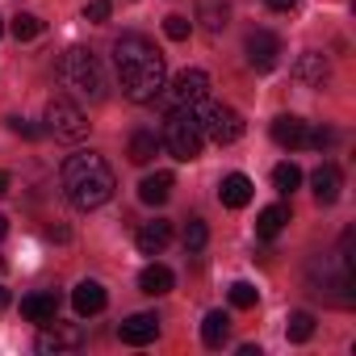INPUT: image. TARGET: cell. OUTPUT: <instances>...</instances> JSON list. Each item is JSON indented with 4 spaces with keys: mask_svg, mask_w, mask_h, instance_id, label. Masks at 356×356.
Here are the masks:
<instances>
[{
    "mask_svg": "<svg viewBox=\"0 0 356 356\" xmlns=\"http://www.w3.org/2000/svg\"><path fill=\"white\" fill-rule=\"evenodd\" d=\"M189 30H193V22H189V17H181V13L163 17V34H168L172 42H185V38H189Z\"/></svg>",
    "mask_w": 356,
    "mask_h": 356,
    "instance_id": "f1b7e54d",
    "label": "cell"
},
{
    "mask_svg": "<svg viewBox=\"0 0 356 356\" xmlns=\"http://www.w3.org/2000/svg\"><path fill=\"white\" fill-rule=\"evenodd\" d=\"M109 17V0H92V5L84 9V22H92V26H101Z\"/></svg>",
    "mask_w": 356,
    "mask_h": 356,
    "instance_id": "f546056e",
    "label": "cell"
},
{
    "mask_svg": "<svg viewBox=\"0 0 356 356\" xmlns=\"http://www.w3.org/2000/svg\"><path fill=\"white\" fill-rule=\"evenodd\" d=\"M138 289L151 293V298H163V293L172 289V268H163V264H147V268L138 273Z\"/></svg>",
    "mask_w": 356,
    "mask_h": 356,
    "instance_id": "44dd1931",
    "label": "cell"
},
{
    "mask_svg": "<svg viewBox=\"0 0 356 356\" xmlns=\"http://www.w3.org/2000/svg\"><path fill=\"white\" fill-rule=\"evenodd\" d=\"M118 335H122V343H130V348H143V343H151V339L159 335V318H155L151 310H143V314H130V318L118 327Z\"/></svg>",
    "mask_w": 356,
    "mask_h": 356,
    "instance_id": "8fae6325",
    "label": "cell"
},
{
    "mask_svg": "<svg viewBox=\"0 0 356 356\" xmlns=\"http://www.w3.org/2000/svg\"><path fill=\"white\" fill-rule=\"evenodd\" d=\"M256 302H260V293H256L252 281H235L231 285V306L235 310H256Z\"/></svg>",
    "mask_w": 356,
    "mask_h": 356,
    "instance_id": "4316f807",
    "label": "cell"
},
{
    "mask_svg": "<svg viewBox=\"0 0 356 356\" xmlns=\"http://www.w3.org/2000/svg\"><path fill=\"white\" fill-rule=\"evenodd\" d=\"M273 185H277V193H293V189L302 185L298 163H277V168H273Z\"/></svg>",
    "mask_w": 356,
    "mask_h": 356,
    "instance_id": "d4e9b609",
    "label": "cell"
},
{
    "mask_svg": "<svg viewBox=\"0 0 356 356\" xmlns=\"http://www.w3.org/2000/svg\"><path fill=\"white\" fill-rule=\"evenodd\" d=\"M47 130H51L55 138H63V143H80V138L88 134V118H84V109H80L76 101L55 97V101L47 105Z\"/></svg>",
    "mask_w": 356,
    "mask_h": 356,
    "instance_id": "8992f818",
    "label": "cell"
},
{
    "mask_svg": "<svg viewBox=\"0 0 356 356\" xmlns=\"http://www.w3.org/2000/svg\"><path fill=\"white\" fill-rule=\"evenodd\" d=\"M285 222H289V206H281V202H277V206H264L260 218H256V235H260V239H277Z\"/></svg>",
    "mask_w": 356,
    "mask_h": 356,
    "instance_id": "ffe728a7",
    "label": "cell"
},
{
    "mask_svg": "<svg viewBox=\"0 0 356 356\" xmlns=\"http://www.w3.org/2000/svg\"><path fill=\"white\" fill-rule=\"evenodd\" d=\"M273 143H281V147H289V151L310 147V122H302V118H293V113H281V118L273 122Z\"/></svg>",
    "mask_w": 356,
    "mask_h": 356,
    "instance_id": "30bf717a",
    "label": "cell"
},
{
    "mask_svg": "<svg viewBox=\"0 0 356 356\" xmlns=\"http://www.w3.org/2000/svg\"><path fill=\"white\" fill-rule=\"evenodd\" d=\"M55 314H59V298H55V289H38V293L22 298V318H30V323H51Z\"/></svg>",
    "mask_w": 356,
    "mask_h": 356,
    "instance_id": "2e32d148",
    "label": "cell"
},
{
    "mask_svg": "<svg viewBox=\"0 0 356 356\" xmlns=\"http://www.w3.org/2000/svg\"><path fill=\"white\" fill-rule=\"evenodd\" d=\"M9 193V172H0V197Z\"/></svg>",
    "mask_w": 356,
    "mask_h": 356,
    "instance_id": "836d02e7",
    "label": "cell"
},
{
    "mask_svg": "<svg viewBox=\"0 0 356 356\" xmlns=\"http://www.w3.org/2000/svg\"><path fill=\"white\" fill-rule=\"evenodd\" d=\"M285 335H289V343H306L314 335V314L310 310H293L289 323H285Z\"/></svg>",
    "mask_w": 356,
    "mask_h": 356,
    "instance_id": "cb8c5ba5",
    "label": "cell"
},
{
    "mask_svg": "<svg viewBox=\"0 0 356 356\" xmlns=\"http://www.w3.org/2000/svg\"><path fill=\"white\" fill-rule=\"evenodd\" d=\"M42 327H47V331H42L38 343H34L42 356H51V352H55V356H59V352H76V348L84 343V331H80L76 323H59V318H51V323H42Z\"/></svg>",
    "mask_w": 356,
    "mask_h": 356,
    "instance_id": "ba28073f",
    "label": "cell"
},
{
    "mask_svg": "<svg viewBox=\"0 0 356 356\" xmlns=\"http://www.w3.org/2000/svg\"><path fill=\"white\" fill-rule=\"evenodd\" d=\"M0 34H5V22H0Z\"/></svg>",
    "mask_w": 356,
    "mask_h": 356,
    "instance_id": "8d00e7d4",
    "label": "cell"
},
{
    "mask_svg": "<svg viewBox=\"0 0 356 356\" xmlns=\"http://www.w3.org/2000/svg\"><path fill=\"white\" fill-rule=\"evenodd\" d=\"M59 181H63V197H67L76 210H101V206L113 197V189H118L113 168H109L97 151H76V155H67Z\"/></svg>",
    "mask_w": 356,
    "mask_h": 356,
    "instance_id": "7a4b0ae2",
    "label": "cell"
},
{
    "mask_svg": "<svg viewBox=\"0 0 356 356\" xmlns=\"http://www.w3.org/2000/svg\"><path fill=\"white\" fill-rule=\"evenodd\" d=\"M172 172H155V176H143L138 181V202L143 206H163L168 197H172Z\"/></svg>",
    "mask_w": 356,
    "mask_h": 356,
    "instance_id": "e0dca14e",
    "label": "cell"
},
{
    "mask_svg": "<svg viewBox=\"0 0 356 356\" xmlns=\"http://www.w3.org/2000/svg\"><path fill=\"white\" fill-rule=\"evenodd\" d=\"M9 306V289H0V310H5Z\"/></svg>",
    "mask_w": 356,
    "mask_h": 356,
    "instance_id": "d590c367",
    "label": "cell"
},
{
    "mask_svg": "<svg viewBox=\"0 0 356 356\" xmlns=\"http://www.w3.org/2000/svg\"><path fill=\"white\" fill-rule=\"evenodd\" d=\"M227 335H231V318H227L222 310H210L206 323H202V343H206V348H222Z\"/></svg>",
    "mask_w": 356,
    "mask_h": 356,
    "instance_id": "7402d4cb",
    "label": "cell"
},
{
    "mask_svg": "<svg viewBox=\"0 0 356 356\" xmlns=\"http://www.w3.org/2000/svg\"><path fill=\"white\" fill-rule=\"evenodd\" d=\"M310 185H314V202H318V206H331V202L339 197V189H343V176H339L335 163H318V168L310 172Z\"/></svg>",
    "mask_w": 356,
    "mask_h": 356,
    "instance_id": "7c38bea8",
    "label": "cell"
},
{
    "mask_svg": "<svg viewBox=\"0 0 356 356\" xmlns=\"http://www.w3.org/2000/svg\"><path fill=\"white\" fill-rule=\"evenodd\" d=\"M113 63H118L122 92H126L134 105H151L155 97H163L168 67H163V55H159L143 34H122V38L113 42Z\"/></svg>",
    "mask_w": 356,
    "mask_h": 356,
    "instance_id": "6da1fadb",
    "label": "cell"
},
{
    "mask_svg": "<svg viewBox=\"0 0 356 356\" xmlns=\"http://www.w3.org/2000/svg\"><path fill=\"white\" fill-rule=\"evenodd\" d=\"M331 138H335V134H331L327 126H310V147H314V151H323Z\"/></svg>",
    "mask_w": 356,
    "mask_h": 356,
    "instance_id": "1f68e13d",
    "label": "cell"
},
{
    "mask_svg": "<svg viewBox=\"0 0 356 356\" xmlns=\"http://www.w3.org/2000/svg\"><path fill=\"white\" fill-rule=\"evenodd\" d=\"M5 235H9V218H5V214H0V239H5Z\"/></svg>",
    "mask_w": 356,
    "mask_h": 356,
    "instance_id": "e575fe53",
    "label": "cell"
},
{
    "mask_svg": "<svg viewBox=\"0 0 356 356\" xmlns=\"http://www.w3.org/2000/svg\"><path fill=\"white\" fill-rule=\"evenodd\" d=\"M9 130L22 134V138H38V126H30L26 118H9Z\"/></svg>",
    "mask_w": 356,
    "mask_h": 356,
    "instance_id": "4dcf8cb0",
    "label": "cell"
},
{
    "mask_svg": "<svg viewBox=\"0 0 356 356\" xmlns=\"http://www.w3.org/2000/svg\"><path fill=\"white\" fill-rule=\"evenodd\" d=\"M206 239H210L206 222H202V218H189V222H185V252H202Z\"/></svg>",
    "mask_w": 356,
    "mask_h": 356,
    "instance_id": "83f0119b",
    "label": "cell"
},
{
    "mask_svg": "<svg viewBox=\"0 0 356 356\" xmlns=\"http://www.w3.org/2000/svg\"><path fill=\"white\" fill-rule=\"evenodd\" d=\"M197 105H202V109H197V126H202V134H206L210 143L231 147V143L243 138V118H239L231 105H218V101H197Z\"/></svg>",
    "mask_w": 356,
    "mask_h": 356,
    "instance_id": "5b68a950",
    "label": "cell"
},
{
    "mask_svg": "<svg viewBox=\"0 0 356 356\" xmlns=\"http://www.w3.org/2000/svg\"><path fill=\"white\" fill-rule=\"evenodd\" d=\"M59 80L76 97H88V101H101L105 97V72H101L97 55L84 51V47H67L59 55Z\"/></svg>",
    "mask_w": 356,
    "mask_h": 356,
    "instance_id": "3957f363",
    "label": "cell"
},
{
    "mask_svg": "<svg viewBox=\"0 0 356 356\" xmlns=\"http://www.w3.org/2000/svg\"><path fill=\"white\" fill-rule=\"evenodd\" d=\"M105 302H109V298H105V285H101V281H80V285L72 289V306H76V314H84V318H88V314H101Z\"/></svg>",
    "mask_w": 356,
    "mask_h": 356,
    "instance_id": "9a60e30c",
    "label": "cell"
},
{
    "mask_svg": "<svg viewBox=\"0 0 356 356\" xmlns=\"http://www.w3.org/2000/svg\"><path fill=\"white\" fill-rule=\"evenodd\" d=\"M9 30H13V38H17V42H30V38H38V34H42V22H38L34 13H17Z\"/></svg>",
    "mask_w": 356,
    "mask_h": 356,
    "instance_id": "484cf974",
    "label": "cell"
},
{
    "mask_svg": "<svg viewBox=\"0 0 356 356\" xmlns=\"http://www.w3.org/2000/svg\"><path fill=\"white\" fill-rule=\"evenodd\" d=\"M155 151H159V138H155V130H134L130 134V147H126V155H130V163H151L155 159Z\"/></svg>",
    "mask_w": 356,
    "mask_h": 356,
    "instance_id": "d6986e66",
    "label": "cell"
},
{
    "mask_svg": "<svg viewBox=\"0 0 356 356\" xmlns=\"http://www.w3.org/2000/svg\"><path fill=\"white\" fill-rule=\"evenodd\" d=\"M277 59H281V38L273 30H252L248 34V63L256 72H273Z\"/></svg>",
    "mask_w": 356,
    "mask_h": 356,
    "instance_id": "9c48e42d",
    "label": "cell"
},
{
    "mask_svg": "<svg viewBox=\"0 0 356 356\" xmlns=\"http://www.w3.org/2000/svg\"><path fill=\"white\" fill-rule=\"evenodd\" d=\"M252 181L243 172H231V176H222V185H218V202L227 206V210H243L248 202H252Z\"/></svg>",
    "mask_w": 356,
    "mask_h": 356,
    "instance_id": "4fadbf2b",
    "label": "cell"
},
{
    "mask_svg": "<svg viewBox=\"0 0 356 356\" xmlns=\"http://www.w3.org/2000/svg\"><path fill=\"white\" fill-rule=\"evenodd\" d=\"M163 92H168V105L172 109H181V105H197V101H206V92H210V76L202 72V67H185V72H176L172 76V84H163Z\"/></svg>",
    "mask_w": 356,
    "mask_h": 356,
    "instance_id": "52a82bcc",
    "label": "cell"
},
{
    "mask_svg": "<svg viewBox=\"0 0 356 356\" xmlns=\"http://www.w3.org/2000/svg\"><path fill=\"white\" fill-rule=\"evenodd\" d=\"M227 17H231V9L222 5V0H197V22L210 34H222L227 30Z\"/></svg>",
    "mask_w": 356,
    "mask_h": 356,
    "instance_id": "603a6c76",
    "label": "cell"
},
{
    "mask_svg": "<svg viewBox=\"0 0 356 356\" xmlns=\"http://www.w3.org/2000/svg\"><path fill=\"white\" fill-rule=\"evenodd\" d=\"M163 143H168V151H172L176 159H181V163H189V159H197V155H202L206 134H202L197 113H193L189 105L172 109V113L163 118Z\"/></svg>",
    "mask_w": 356,
    "mask_h": 356,
    "instance_id": "277c9868",
    "label": "cell"
},
{
    "mask_svg": "<svg viewBox=\"0 0 356 356\" xmlns=\"http://www.w3.org/2000/svg\"><path fill=\"white\" fill-rule=\"evenodd\" d=\"M168 239H172V222H163V218L143 222V227H138V235H134V243H138V252H143V256H159V252L168 248Z\"/></svg>",
    "mask_w": 356,
    "mask_h": 356,
    "instance_id": "5bb4252c",
    "label": "cell"
},
{
    "mask_svg": "<svg viewBox=\"0 0 356 356\" xmlns=\"http://www.w3.org/2000/svg\"><path fill=\"white\" fill-rule=\"evenodd\" d=\"M264 5H268L273 13H293V9H298V0H264Z\"/></svg>",
    "mask_w": 356,
    "mask_h": 356,
    "instance_id": "d6a6232c",
    "label": "cell"
},
{
    "mask_svg": "<svg viewBox=\"0 0 356 356\" xmlns=\"http://www.w3.org/2000/svg\"><path fill=\"white\" fill-rule=\"evenodd\" d=\"M293 76L302 80V84H310V88H318L323 80H327V59L318 55V51H306L298 63H293Z\"/></svg>",
    "mask_w": 356,
    "mask_h": 356,
    "instance_id": "ac0fdd59",
    "label": "cell"
}]
</instances>
